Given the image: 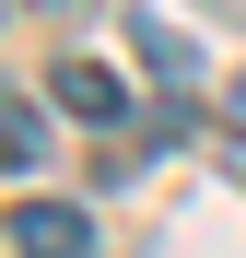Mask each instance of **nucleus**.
<instances>
[{
  "mask_svg": "<svg viewBox=\"0 0 246 258\" xmlns=\"http://www.w3.org/2000/svg\"><path fill=\"white\" fill-rule=\"evenodd\" d=\"M59 12H70V0H59Z\"/></svg>",
  "mask_w": 246,
  "mask_h": 258,
  "instance_id": "423d86ee",
  "label": "nucleus"
},
{
  "mask_svg": "<svg viewBox=\"0 0 246 258\" xmlns=\"http://www.w3.org/2000/svg\"><path fill=\"white\" fill-rule=\"evenodd\" d=\"M129 59H141L152 82H199V35H188V24H164V12H141V0H129Z\"/></svg>",
  "mask_w": 246,
  "mask_h": 258,
  "instance_id": "f03ea898",
  "label": "nucleus"
},
{
  "mask_svg": "<svg viewBox=\"0 0 246 258\" xmlns=\"http://www.w3.org/2000/svg\"><path fill=\"white\" fill-rule=\"evenodd\" d=\"M12 258H94V223L70 200H24L12 211Z\"/></svg>",
  "mask_w": 246,
  "mask_h": 258,
  "instance_id": "f257e3e1",
  "label": "nucleus"
},
{
  "mask_svg": "<svg viewBox=\"0 0 246 258\" xmlns=\"http://www.w3.org/2000/svg\"><path fill=\"white\" fill-rule=\"evenodd\" d=\"M47 94L82 117V129H117V117H129V94H117V71H94V59H59L47 71Z\"/></svg>",
  "mask_w": 246,
  "mask_h": 258,
  "instance_id": "7ed1b4c3",
  "label": "nucleus"
},
{
  "mask_svg": "<svg viewBox=\"0 0 246 258\" xmlns=\"http://www.w3.org/2000/svg\"><path fill=\"white\" fill-rule=\"evenodd\" d=\"M0 141H12V176H35V164H47V117H35V94L0 106Z\"/></svg>",
  "mask_w": 246,
  "mask_h": 258,
  "instance_id": "20e7f679",
  "label": "nucleus"
},
{
  "mask_svg": "<svg viewBox=\"0 0 246 258\" xmlns=\"http://www.w3.org/2000/svg\"><path fill=\"white\" fill-rule=\"evenodd\" d=\"M234 117H246V71H234Z\"/></svg>",
  "mask_w": 246,
  "mask_h": 258,
  "instance_id": "39448f33",
  "label": "nucleus"
}]
</instances>
